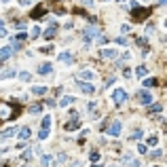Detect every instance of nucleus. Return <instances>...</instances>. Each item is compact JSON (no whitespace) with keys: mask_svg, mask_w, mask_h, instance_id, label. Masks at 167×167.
<instances>
[{"mask_svg":"<svg viewBox=\"0 0 167 167\" xmlns=\"http://www.w3.org/2000/svg\"><path fill=\"white\" fill-rule=\"evenodd\" d=\"M42 129H47V131H51V116H45V119H42Z\"/></svg>","mask_w":167,"mask_h":167,"instance_id":"6ab92c4d","label":"nucleus"},{"mask_svg":"<svg viewBox=\"0 0 167 167\" xmlns=\"http://www.w3.org/2000/svg\"><path fill=\"white\" fill-rule=\"evenodd\" d=\"M59 61H61V64H72V55H70V53H61Z\"/></svg>","mask_w":167,"mask_h":167,"instance_id":"f3484780","label":"nucleus"},{"mask_svg":"<svg viewBox=\"0 0 167 167\" xmlns=\"http://www.w3.org/2000/svg\"><path fill=\"white\" fill-rule=\"evenodd\" d=\"M0 28H2V19H0Z\"/></svg>","mask_w":167,"mask_h":167,"instance_id":"79ce46f5","label":"nucleus"},{"mask_svg":"<svg viewBox=\"0 0 167 167\" xmlns=\"http://www.w3.org/2000/svg\"><path fill=\"white\" fill-rule=\"evenodd\" d=\"M150 156H152V159H159V156H161V150H152Z\"/></svg>","mask_w":167,"mask_h":167,"instance_id":"e433bc0d","label":"nucleus"},{"mask_svg":"<svg viewBox=\"0 0 167 167\" xmlns=\"http://www.w3.org/2000/svg\"><path fill=\"white\" fill-rule=\"evenodd\" d=\"M81 78H85V81H87V78H93V72L91 70H83L81 72Z\"/></svg>","mask_w":167,"mask_h":167,"instance_id":"5701e85b","label":"nucleus"},{"mask_svg":"<svg viewBox=\"0 0 167 167\" xmlns=\"http://www.w3.org/2000/svg\"><path fill=\"white\" fill-rule=\"evenodd\" d=\"M32 4V0H21V7H30Z\"/></svg>","mask_w":167,"mask_h":167,"instance_id":"4c0bfd02","label":"nucleus"},{"mask_svg":"<svg viewBox=\"0 0 167 167\" xmlns=\"http://www.w3.org/2000/svg\"><path fill=\"white\" fill-rule=\"evenodd\" d=\"M108 135H112V138H116L121 133V121H112L110 125H108V129H106Z\"/></svg>","mask_w":167,"mask_h":167,"instance_id":"20e7f679","label":"nucleus"},{"mask_svg":"<svg viewBox=\"0 0 167 167\" xmlns=\"http://www.w3.org/2000/svg\"><path fill=\"white\" fill-rule=\"evenodd\" d=\"M15 133H17V127H9V129L2 131V138H13Z\"/></svg>","mask_w":167,"mask_h":167,"instance_id":"4468645a","label":"nucleus"},{"mask_svg":"<svg viewBox=\"0 0 167 167\" xmlns=\"http://www.w3.org/2000/svg\"><path fill=\"white\" fill-rule=\"evenodd\" d=\"M0 36H7V30L4 28H0Z\"/></svg>","mask_w":167,"mask_h":167,"instance_id":"58836bf2","label":"nucleus"},{"mask_svg":"<svg viewBox=\"0 0 167 167\" xmlns=\"http://www.w3.org/2000/svg\"><path fill=\"white\" fill-rule=\"evenodd\" d=\"M72 102H74V97H72V95H64V97L59 99V106H61V108H66V106H70Z\"/></svg>","mask_w":167,"mask_h":167,"instance_id":"ddd939ff","label":"nucleus"},{"mask_svg":"<svg viewBox=\"0 0 167 167\" xmlns=\"http://www.w3.org/2000/svg\"><path fill=\"white\" fill-rule=\"evenodd\" d=\"M11 106L9 104H0V119H11Z\"/></svg>","mask_w":167,"mask_h":167,"instance_id":"6e6552de","label":"nucleus"},{"mask_svg":"<svg viewBox=\"0 0 167 167\" xmlns=\"http://www.w3.org/2000/svg\"><path fill=\"white\" fill-rule=\"evenodd\" d=\"M0 155H2V150H0Z\"/></svg>","mask_w":167,"mask_h":167,"instance_id":"a18cd8bd","label":"nucleus"},{"mask_svg":"<svg viewBox=\"0 0 167 167\" xmlns=\"http://www.w3.org/2000/svg\"><path fill=\"white\" fill-rule=\"evenodd\" d=\"M32 93L34 95H42V93H47V87H32Z\"/></svg>","mask_w":167,"mask_h":167,"instance_id":"a211bd4d","label":"nucleus"},{"mask_svg":"<svg viewBox=\"0 0 167 167\" xmlns=\"http://www.w3.org/2000/svg\"><path fill=\"white\" fill-rule=\"evenodd\" d=\"M40 15H42V9H36V11L32 13V17H34V19H38V17H40Z\"/></svg>","mask_w":167,"mask_h":167,"instance_id":"473e14b6","label":"nucleus"},{"mask_svg":"<svg viewBox=\"0 0 167 167\" xmlns=\"http://www.w3.org/2000/svg\"><path fill=\"white\" fill-rule=\"evenodd\" d=\"M38 138H40V140H47V138H49V131H47V129H40Z\"/></svg>","mask_w":167,"mask_h":167,"instance_id":"cd10ccee","label":"nucleus"},{"mask_svg":"<svg viewBox=\"0 0 167 167\" xmlns=\"http://www.w3.org/2000/svg\"><path fill=\"white\" fill-rule=\"evenodd\" d=\"M25 36H28V32H19V34H17V38H15V40H19V42H21V40H24Z\"/></svg>","mask_w":167,"mask_h":167,"instance_id":"72a5a7b5","label":"nucleus"},{"mask_svg":"<svg viewBox=\"0 0 167 167\" xmlns=\"http://www.w3.org/2000/svg\"><path fill=\"white\" fill-rule=\"evenodd\" d=\"M138 152H140V155H146V152H148V148H146L144 144H140V146H138Z\"/></svg>","mask_w":167,"mask_h":167,"instance_id":"7c9ffc66","label":"nucleus"},{"mask_svg":"<svg viewBox=\"0 0 167 167\" xmlns=\"http://www.w3.org/2000/svg\"><path fill=\"white\" fill-rule=\"evenodd\" d=\"M91 161H93V163H97V161H99V152H95V150H93V152H91Z\"/></svg>","mask_w":167,"mask_h":167,"instance_id":"2f4dec72","label":"nucleus"},{"mask_svg":"<svg viewBox=\"0 0 167 167\" xmlns=\"http://www.w3.org/2000/svg\"><path fill=\"white\" fill-rule=\"evenodd\" d=\"M156 78H144V87H155Z\"/></svg>","mask_w":167,"mask_h":167,"instance_id":"b1692460","label":"nucleus"},{"mask_svg":"<svg viewBox=\"0 0 167 167\" xmlns=\"http://www.w3.org/2000/svg\"><path fill=\"white\" fill-rule=\"evenodd\" d=\"M2 2H9V0H2Z\"/></svg>","mask_w":167,"mask_h":167,"instance_id":"37998d69","label":"nucleus"},{"mask_svg":"<svg viewBox=\"0 0 167 167\" xmlns=\"http://www.w3.org/2000/svg\"><path fill=\"white\" fill-rule=\"evenodd\" d=\"M99 28H85L83 30V38H85V42H89V40H91V38H99Z\"/></svg>","mask_w":167,"mask_h":167,"instance_id":"f257e3e1","label":"nucleus"},{"mask_svg":"<svg viewBox=\"0 0 167 167\" xmlns=\"http://www.w3.org/2000/svg\"><path fill=\"white\" fill-rule=\"evenodd\" d=\"M123 163H125V167H140V161H138L135 156H131V155L123 156Z\"/></svg>","mask_w":167,"mask_h":167,"instance_id":"39448f33","label":"nucleus"},{"mask_svg":"<svg viewBox=\"0 0 167 167\" xmlns=\"http://www.w3.org/2000/svg\"><path fill=\"white\" fill-rule=\"evenodd\" d=\"M19 78H21L24 83H28V81H32V74H30V72H21V74H19Z\"/></svg>","mask_w":167,"mask_h":167,"instance_id":"4be33fe9","label":"nucleus"},{"mask_svg":"<svg viewBox=\"0 0 167 167\" xmlns=\"http://www.w3.org/2000/svg\"><path fill=\"white\" fill-rule=\"evenodd\" d=\"M135 74H138V76H146V68H144V66H138V68H135Z\"/></svg>","mask_w":167,"mask_h":167,"instance_id":"a878e982","label":"nucleus"},{"mask_svg":"<svg viewBox=\"0 0 167 167\" xmlns=\"http://www.w3.org/2000/svg\"><path fill=\"white\" fill-rule=\"evenodd\" d=\"M112 102H114V104H123V102H125V99H127V91H125V89H114V91H112Z\"/></svg>","mask_w":167,"mask_h":167,"instance_id":"f03ea898","label":"nucleus"},{"mask_svg":"<svg viewBox=\"0 0 167 167\" xmlns=\"http://www.w3.org/2000/svg\"><path fill=\"white\" fill-rule=\"evenodd\" d=\"M30 127H24V129H21V131H19V138H21V140H28V138H30Z\"/></svg>","mask_w":167,"mask_h":167,"instance_id":"aec40b11","label":"nucleus"},{"mask_svg":"<svg viewBox=\"0 0 167 167\" xmlns=\"http://www.w3.org/2000/svg\"><path fill=\"white\" fill-rule=\"evenodd\" d=\"M55 30H57V25H55V21H51L49 28H47V32H45V36H47V38H53V36H55Z\"/></svg>","mask_w":167,"mask_h":167,"instance_id":"9d476101","label":"nucleus"},{"mask_svg":"<svg viewBox=\"0 0 167 167\" xmlns=\"http://www.w3.org/2000/svg\"><path fill=\"white\" fill-rule=\"evenodd\" d=\"M165 25H167V19H165Z\"/></svg>","mask_w":167,"mask_h":167,"instance_id":"c03bdc74","label":"nucleus"},{"mask_svg":"<svg viewBox=\"0 0 167 167\" xmlns=\"http://www.w3.org/2000/svg\"><path fill=\"white\" fill-rule=\"evenodd\" d=\"M13 76H15V70H4L2 72V74H0V81H4V78H13Z\"/></svg>","mask_w":167,"mask_h":167,"instance_id":"2eb2a0df","label":"nucleus"},{"mask_svg":"<svg viewBox=\"0 0 167 167\" xmlns=\"http://www.w3.org/2000/svg\"><path fill=\"white\" fill-rule=\"evenodd\" d=\"M30 36H32V38H38V36H40V28H38V25H34V28L30 30Z\"/></svg>","mask_w":167,"mask_h":167,"instance_id":"412c9836","label":"nucleus"},{"mask_svg":"<svg viewBox=\"0 0 167 167\" xmlns=\"http://www.w3.org/2000/svg\"><path fill=\"white\" fill-rule=\"evenodd\" d=\"M159 4H167V0H159Z\"/></svg>","mask_w":167,"mask_h":167,"instance_id":"ea45409f","label":"nucleus"},{"mask_svg":"<svg viewBox=\"0 0 167 167\" xmlns=\"http://www.w3.org/2000/svg\"><path fill=\"white\" fill-rule=\"evenodd\" d=\"M70 116H72V121H70V123H66V131H74V129H78V125H81V121H78L81 116H78V112H72Z\"/></svg>","mask_w":167,"mask_h":167,"instance_id":"7ed1b4c3","label":"nucleus"},{"mask_svg":"<svg viewBox=\"0 0 167 167\" xmlns=\"http://www.w3.org/2000/svg\"><path fill=\"white\" fill-rule=\"evenodd\" d=\"M146 15H148V9H142V7H135L133 9V17L135 19H144Z\"/></svg>","mask_w":167,"mask_h":167,"instance_id":"1a4fd4ad","label":"nucleus"},{"mask_svg":"<svg viewBox=\"0 0 167 167\" xmlns=\"http://www.w3.org/2000/svg\"><path fill=\"white\" fill-rule=\"evenodd\" d=\"M9 55H13V49L11 47H0V59H7Z\"/></svg>","mask_w":167,"mask_h":167,"instance_id":"9b49d317","label":"nucleus"},{"mask_svg":"<svg viewBox=\"0 0 167 167\" xmlns=\"http://www.w3.org/2000/svg\"><path fill=\"white\" fill-rule=\"evenodd\" d=\"M138 97H140V102H142L144 106H148V104H152V95H150L148 91H140V93H138Z\"/></svg>","mask_w":167,"mask_h":167,"instance_id":"0eeeda50","label":"nucleus"},{"mask_svg":"<svg viewBox=\"0 0 167 167\" xmlns=\"http://www.w3.org/2000/svg\"><path fill=\"white\" fill-rule=\"evenodd\" d=\"M156 142H159L156 135H150V138H148V146H156Z\"/></svg>","mask_w":167,"mask_h":167,"instance_id":"bb28decb","label":"nucleus"},{"mask_svg":"<svg viewBox=\"0 0 167 167\" xmlns=\"http://www.w3.org/2000/svg\"><path fill=\"white\" fill-rule=\"evenodd\" d=\"M91 167H102V165H99V163H93V165H91Z\"/></svg>","mask_w":167,"mask_h":167,"instance_id":"a19ab883","label":"nucleus"},{"mask_svg":"<svg viewBox=\"0 0 167 167\" xmlns=\"http://www.w3.org/2000/svg\"><path fill=\"white\" fill-rule=\"evenodd\" d=\"M142 135H144V131H140V129H138V131H133V140H142Z\"/></svg>","mask_w":167,"mask_h":167,"instance_id":"c85d7f7f","label":"nucleus"},{"mask_svg":"<svg viewBox=\"0 0 167 167\" xmlns=\"http://www.w3.org/2000/svg\"><path fill=\"white\" fill-rule=\"evenodd\" d=\"M51 70H53V68H51V64H42V66L38 68L40 74H51Z\"/></svg>","mask_w":167,"mask_h":167,"instance_id":"dca6fc26","label":"nucleus"},{"mask_svg":"<svg viewBox=\"0 0 167 167\" xmlns=\"http://www.w3.org/2000/svg\"><path fill=\"white\" fill-rule=\"evenodd\" d=\"M30 112H32V114H38V112H40V106H32L30 108Z\"/></svg>","mask_w":167,"mask_h":167,"instance_id":"c9c22d12","label":"nucleus"},{"mask_svg":"<svg viewBox=\"0 0 167 167\" xmlns=\"http://www.w3.org/2000/svg\"><path fill=\"white\" fill-rule=\"evenodd\" d=\"M40 163H42V167H49V165H51V156L45 155L42 159H40Z\"/></svg>","mask_w":167,"mask_h":167,"instance_id":"393cba45","label":"nucleus"},{"mask_svg":"<svg viewBox=\"0 0 167 167\" xmlns=\"http://www.w3.org/2000/svg\"><path fill=\"white\" fill-rule=\"evenodd\" d=\"M78 89L83 93H93V85H89V83H78Z\"/></svg>","mask_w":167,"mask_h":167,"instance_id":"f8f14e48","label":"nucleus"},{"mask_svg":"<svg viewBox=\"0 0 167 167\" xmlns=\"http://www.w3.org/2000/svg\"><path fill=\"white\" fill-rule=\"evenodd\" d=\"M32 155H34V152H32V148H28V150H25V152H24V159H30V156H32Z\"/></svg>","mask_w":167,"mask_h":167,"instance_id":"f704fd0d","label":"nucleus"},{"mask_svg":"<svg viewBox=\"0 0 167 167\" xmlns=\"http://www.w3.org/2000/svg\"><path fill=\"white\" fill-rule=\"evenodd\" d=\"M119 55V49H102V57H106V59H114Z\"/></svg>","mask_w":167,"mask_h":167,"instance_id":"423d86ee","label":"nucleus"},{"mask_svg":"<svg viewBox=\"0 0 167 167\" xmlns=\"http://www.w3.org/2000/svg\"><path fill=\"white\" fill-rule=\"evenodd\" d=\"M148 112H152V114H155V112H161V104H155V106H150V110H148Z\"/></svg>","mask_w":167,"mask_h":167,"instance_id":"c756f323","label":"nucleus"}]
</instances>
